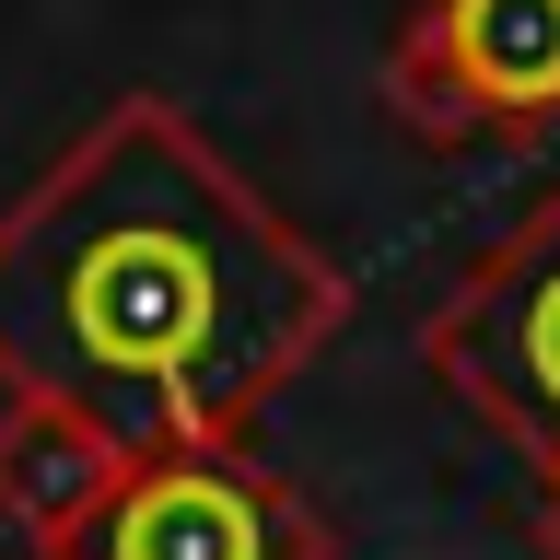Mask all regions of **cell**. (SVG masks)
Returning a JSON list of instances; mask_svg holds the SVG:
<instances>
[{
	"label": "cell",
	"instance_id": "cell-4",
	"mask_svg": "<svg viewBox=\"0 0 560 560\" xmlns=\"http://www.w3.org/2000/svg\"><path fill=\"white\" fill-rule=\"evenodd\" d=\"M82 560H339V525L257 455H152L117 479Z\"/></svg>",
	"mask_w": 560,
	"mask_h": 560
},
{
	"label": "cell",
	"instance_id": "cell-1",
	"mask_svg": "<svg viewBox=\"0 0 560 560\" xmlns=\"http://www.w3.org/2000/svg\"><path fill=\"white\" fill-rule=\"evenodd\" d=\"M339 327V257L164 94H117L0 210V409H59L129 467L245 455Z\"/></svg>",
	"mask_w": 560,
	"mask_h": 560
},
{
	"label": "cell",
	"instance_id": "cell-3",
	"mask_svg": "<svg viewBox=\"0 0 560 560\" xmlns=\"http://www.w3.org/2000/svg\"><path fill=\"white\" fill-rule=\"evenodd\" d=\"M385 117L432 152L560 129V0H409L385 35Z\"/></svg>",
	"mask_w": 560,
	"mask_h": 560
},
{
	"label": "cell",
	"instance_id": "cell-5",
	"mask_svg": "<svg viewBox=\"0 0 560 560\" xmlns=\"http://www.w3.org/2000/svg\"><path fill=\"white\" fill-rule=\"evenodd\" d=\"M129 479V455L94 444L59 409H0V525L24 537V560H82L105 502Z\"/></svg>",
	"mask_w": 560,
	"mask_h": 560
},
{
	"label": "cell",
	"instance_id": "cell-2",
	"mask_svg": "<svg viewBox=\"0 0 560 560\" xmlns=\"http://www.w3.org/2000/svg\"><path fill=\"white\" fill-rule=\"evenodd\" d=\"M420 362L525 479L560 490V187H537L444 280V304L420 315Z\"/></svg>",
	"mask_w": 560,
	"mask_h": 560
},
{
	"label": "cell",
	"instance_id": "cell-6",
	"mask_svg": "<svg viewBox=\"0 0 560 560\" xmlns=\"http://www.w3.org/2000/svg\"><path fill=\"white\" fill-rule=\"evenodd\" d=\"M537 560H560V490L537 502Z\"/></svg>",
	"mask_w": 560,
	"mask_h": 560
}]
</instances>
